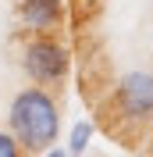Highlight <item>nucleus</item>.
Instances as JSON below:
<instances>
[{
  "label": "nucleus",
  "instance_id": "obj_1",
  "mask_svg": "<svg viewBox=\"0 0 153 157\" xmlns=\"http://www.w3.org/2000/svg\"><path fill=\"white\" fill-rule=\"evenodd\" d=\"M7 121L21 154H47L61 139V107L54 93L47 86H36V82L25 86L21 93H14L7 107Z\"/></svg>",
  "mask_w": 153,
  "mask_h": 157
},
{
  "label": "nucleus",
  "instance_id": "obj_2",
  "mask_svg": "<svg viewBox=\"0 0 153 157\" xmlns=\"http://www.w3.org/2000/svg\"><path fill=\"white\" fill-rule=\"evenodd\" d=\"M71 57L61 39H54V32H32L21 47V71L29 75V82L36 86H61L68 78Z\"/></svg>",
  "mask_w": 153,
  "mask_h": 157
},
{
  "label": "nucleus",
  "instance_id": "obj_3",
  "mask_svg": "<svg viewBox=\"0 0 153 157\" xmlns=\"http://www.w3.org/2000/svg\"><path fill=\"white\" fill-rule=\"evenodd\" d=\"M114 118L125 125H150L153 121V71H128L118 78L110 97Z\"/></svg>",
  "mask_w": 153,
  "mask_h": 157
},
{
  "label": "nucleus",
  "instance_id": "obj_4",
  "mask_svg": "<svg viewBox=\"0 0 153 157\" xmlns=\"http://www.w3.org/2000/svg\"><path fill=\"white\" fill-rule=\"evenodd\" d=\"M64 21V0H21V25L29 32H57Z\"/></svg>",
  "mask_w": 153,
  "mask_h": 157
},
{
  "label": "nucleus",
  "instance_id": "obj_5",
  "mask_svg": "<svg viewBox=\"0 0 153 157\" xmlns=\"http://www.w3.org/2000/svg\"><path fill=\"white\" fill-rule=\"evenodd\" d=\"M89 139H93V125H89V121H75V125H71V136H68V150H64V154H86Z\"/></svg>",
  "mask_w": 153,
  "mask_h": 157
},
{
  "label": "nucleus",
  "instance_id": "obj_6",
  "mask_svg": "<svg viewBox=\"0 0 153 157\" xmlns=\"http://www.w3.org/2000/svg\"><path fill=\"white\" fill-rule=\"evenodd\" d=\"M21 147H18V139L11 136V132H0V157H18Z\"/></svg>",
  "mask_w": 153,
  "mask_h": 157
}]
</instances>
